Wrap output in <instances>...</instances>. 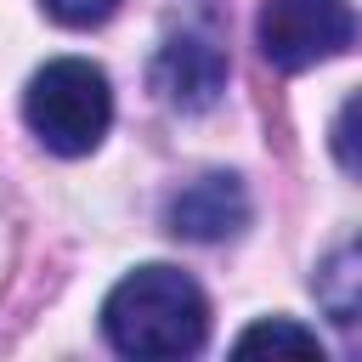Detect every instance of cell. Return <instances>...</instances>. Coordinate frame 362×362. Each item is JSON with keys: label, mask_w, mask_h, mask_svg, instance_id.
<instances>
[{"label": "cell", "mask_w": 362, "mask_h": 362, "mask_svg": "<svg viewBox=\"0 0 362 362\" xmlns=\"http://www.w3.org/2000/svg\"><path fill=\"white\" fill-rule=\"evenodd\" d=\"M362 34V17L351 11V0H260V57L277 74H305L339 51H351Z\"/></svg>", "instance_id": "3"}, {"label": "cell", "mask_w": 362, "mask_h": 362, "mask_svg": "<svg viewBox=\"0 0 362 362\" xmlns=\"http://www.w3.org/2000/svg\"><path fill=\"white\" fill-rule=\"evenodd\" d=\"M147 85L158 90V102L181 107V113H204L221 102L226 90V51L198 34V28H181L170 34L158 51H153V68H147Z\"/></svg>", "instance_id": "4"}, {"label": "cell", "mask_w": 362, "mask_h": 362, "mask_svg": "<svg viewBox=\"0 0 362 362\" xmlns=\"http://www.w3.org/2000/svg\"><path fill=\"white\" fill-rule=\"evenodd\" d=\"M238 356H255V351H294V356H322V339L288 317H266V322H249L232 345Z\"/></svg>", "instance_id": "7"}, {"label": "cell", "mask_w": 362, "mask_h": 362, "mask_svg": "<svg viewBox=\"0 0 362 362\" xmlns=\"http://www.w3.org/2000/svg\"><path fill=\"white\" fill-rule=\"evenodd\" d=\"M328 147H334V164H339L345 175L362 181V96H351V102L334 113V124H328Z\"/></svg>", "instance_id": "8"}, {"label": "cell", "mask_w": 362, "mask_h": 362, "mask_svg": "<svg viewBox=\"0 0 362 362\" xmlns=\"http://www.w3.org/2000/svg\"><path fill=\"white\" fill-rule=\"evenodd\" d=\"M102 334L119 356H192L209 339V300L175 266H136L102 300Z\"/></svg>", "instance_id": "1"}, {"label": "cell", "mask_w": 362, "mask_h": 362, "mask_svg": "<svg viewBox=\"0 0 362 362\" xmlns=\"http://www.w3.org/2000/svg\"><path fill=\"white\" fill-rule=\"evenodd\" d=\"M23 119L57 158H85V153L102 147V136L113 124V85L96 62L57 57L28 79Z\"/></svg>", "instance_id": "2"}, {"label": "cell", "mask_w": 362, "mask_h": 362, "mask_svg": "<svg viewBox=\"0 0 362 362\" xmlns=\"http://www.w3.org/2000/svg\"><path fill=\"white\" fill-rule=\"evenodd\" d=\"M311 294H317V305H322V317L334 328H362V232L334 243L317 260Z\"/></svg>", "instance_id": "6"}, {"label": "cell", "mask_w": 362, "mask_h": 362, "mask_svg": "<svg viewBox=\"0 0 362 362\" xmlns=\"http://www.w3.org/2000/svg\"><path fill=\"white\" fill-rule=\"evenodd\" d=\"M62 28H96V23H107L113 11H119V0H40Z\"/></svg>", "instance_id": "9"}, {"label": "cell", "mask_w": 362, "mask_h": 362, "mask_svg": "<svg viewBox=\"0 0 362 362\" xmlns=\"http://www.w3.org/2000/svg\"><path fill=\"white\" fill-rule=\"evenodd\" d=\"M164 226L187 243H226L249 226V192L232 170H209L164 204Z\"/></svg>", "instance_id": "5"}]
</instances>
